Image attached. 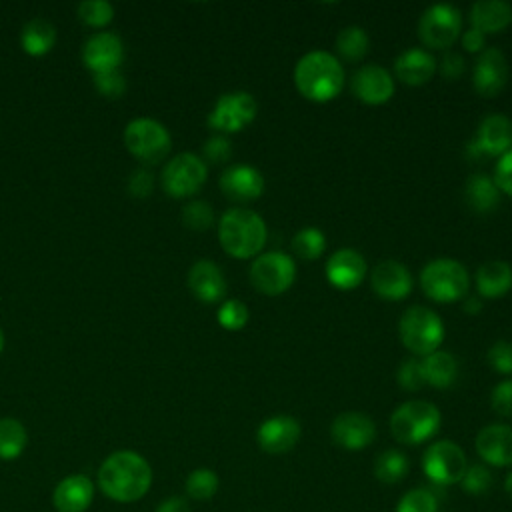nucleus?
<instances>
[{
    "instance_id": "obj_1",
    "label": "nucleus",
    "mask_w": 512,
    "mask_h": 512,
    "mask_svg": "<svg viewBox=\"0 0 512 512\" xmlns=\"http://www.w3.org/2000/svg\"><path fill=\"white\" fill-rule=\"evenodd\" d=\"M152 484V468L144 456L132 450L110 454L98 470L100 490L116 502L140 500Z\"/></svg>"
},
{
    "instance_id": "obj_2",
    "label": "nucleus",
    "mask_w": 512,
    "mask_h": 512,
    "mask_svg": "<svg viewBox=\"0 0 512 512\" xmlns=\"http://www.w3.org/2000/svg\"><path fill=\"white\" fill-rule=\"evenodd\" d=\"M294 86L310 102H330L344 88V68L334 54L310 50L294 66Z\"/></svg>"
},
{
    "instance_id": "obj_3",
    "label": "nucleus",
    "mask_w": 512,
    "mask_h": 512,
    "mask_svg": "<svg viewBox=\"0 0 512 512\" xmlns=\"http://www.w3.org/2000/svg\"><path fill=\"white\" fill-rule=\"evenodd\" d=\"M266 236L262 216L250 208H230L220 216L218 240L232 258L246 260L258 256L266 244Z\"/></svg>"
},
{
    "instance_id": "obj_4",
    "label": "nucleus",
    "mask_w": 512,
    "mask_h": 512,
    "mask_svg": "<svg viewBox=\"0 0 512 512\" xmlns=\"http://www.w3.org/2000/svg\"><path fill=\"white\" fill-rule=\"evenodd\" d=\"M442 424L440 410L426 400H408L390 416V432L394 440L406 446H418L436 436Z\"/></svg>"
},
{
    "instance_id": "obj_5",
    "label": "nucleus",
    "mask_w": 512,
    "mask_h": 512,
    "mask_svg": "<svg viewBox=\"0 0 512 512\" xmlns=\"http://www.w3.org/2000/svg\"><path fill=\"white\" fill-rule=\"evenodd\" d=\"M422 292L438 304H450L466 296L470 276L464 264L452 258L430 260L420 272Z\"/></svg>"
},
{
    "instance_id": "obj_6",
    "label": "nucleus",
    "mask_w": 512,
    "mask_h": 512,
    "mask_svg": "<svg viewBox=\"0 0 512 512\" xmlns=\"http://www.w3.org/2000/svg\"><path fill=\"white\" fill-rule=\"evenodd\" d=\"M398 334L408 352L424 358L440 350L444 340V322L426 306H410L400 316Z\"/></svg>"
},
{
    "instance_id": "obj_7",
    "label": "nucleus",
    "mask_w": 512,
    "mask_h": 512,
    "mask_svg": "<svg viewBox=\"0 0 512 512\" xmlns=\"http://www.w3.org/2000/svg\"><path fill=\"white\" fill-rule=\"evenodd\" d=\"M296 280V264L286 252L258 254L250 266V284L266 296L284 294Z\"/></svg>"
},
{
    "instance_id": "obj_8",
    "label": "nucleus",
    "mask_w": 512,
    "mask_h": 512,
    "mask_svg": "<svg viewBox=\"0 0 512 512\" xmlns=\"http://www.w3.org/2000/svg\"><path fill=\"white\" fill-rule=\"evenodd\" d=\"M462 32V14L452 4H432L418 20V38L426 48L446 50Z\"/></svg>"
},
{
    "instance_id": "obj_9",
    "label": "nucleus",
    "mask_w": 512,
    "mask_h": 512,
    "mask_svg": "<svg viewBox=\"0 0 512 512\" xmlns=\"http://www.w3.org/2000/svg\"><path fill=\"white\" fill-rule=\"evenodd\" d=\"M466 468V454L452 440H436L422 454V470L434 486L458 484Z\"/></svg>"
},
{
    "instance_id": "obj_10",
    "label": "nucleus",
    "mask_w": 512,
    "mask_h": 512,
    "mask_svg": "<svg viewBox=\"0 0 512 512\" xmlns=\"http://www.w3.org/2000/svg\"><path fill=\"white\" fill-rule=\"evenodd\" d=\"M126 148L146 164H156L170 152L172 140L164 124L152 118H136L124 130Z\"/></svg>"
},
{
    "instance_id": "obj_11",
    "label": "nucleus",
    "mask_w": 512,
    "mask_h": 512,
    "mask_svg": "<svg viewBox=\"0 0 512 512\" xmlns=\"http://www.w3.org/2000/svg\"><path fill=\"white\" fill-rule=\"evenodd\" d=\"M256 112L258 104L250 92H226L216 100L212 112L208 114V126L224 134H234L252 124Z\"/></svg>"
},
{
    "instance_id": "obj_12",
    "label": "nucleus",
    "mask_w": 512,
    "mask_h": 512,
    "mask_svg": "<svg viewBox=\"0 0 512 512\" xmlns=\"http://www.w3.org/2000/svg\"><path fill=\"white\" fill-rule=\"evenodd\" d=\"M206 162L192 154L182 152L174 156L162 170V186L172 198H186L196 194L206 182Z\"/></svg>"
},
{
    "instance_id": "obj_13",
    "label": "nucleus",
    "mask_w": 512,
    "mask_h": 512,
    "mask_svg": "<svg viewBox=\"0 0 512 512\" xmlns=\"http://www.w3.org/2000/svg\"><path fill=\"white\" fill-rule=\"evenodd\" d=\"M512 150V120L504 114L486 116L476 130V138L468 142L472 158L502 156Z\"/></svg>"
},
{
    "instance_id": "obj_14",
    "label": "nucleus",
    "mask_w": 512,
    "mask_h": 512,
    "mask_svg": "<svg viewBox=\"0 0 512 512\" xmlns=\"http://www.w3.org/2000/svg\"><path fill=\"white\" fill-rule=\"evenodd\" d=\"M330 438L336 446L344 450H364L376 438V424L364 412H342L330 424Z\"/></svg>"
},
{
    "instance_id": "obj_15",
    "label": "nucleus",
    "mask_w": 512,
    "mask_h": 512,
    "mask_svg": "<svg viewBox=\"0 0 512 512\" xmlns=\"http://www.w3.org/2000/svg\"><path fill=\"white\" fill-rule=\"evenodd\" d=\"M350 88L360 102L368 106H380L394 96L396 84L392 74L384 66L364 64L354 72L350 80Z\"/></svg>"
},
{
    "instance_id": "obj_16",
    "label": "nucleus",
    "mask_w": 512,
    "mask_h": 512,
    "mask_svg": "<svg viewBox=\"0 0 512 512\" xmlns=\"http://www.w3.org/2000/svg\"><path fill=\"white\" fill-rule=\"evenodd\" d=\"M302 436L300 422L288 414H276L260 422L256 430V442L262 452L278 456L290 452Z\"/></svg>"
},
{
    "instance_id": "obj_17",
    "label": "nucleus",
    "mask_w": 512,
    "mask_h": 512,
    "mask_svg": "<svg viewBox=\"0 0 512 512\" xmlns=\"http://www.w3.org/2000/svg\"><path fill=\"white\" fill-rule=\"evenodd\" d=\"M508 82V60L498 48H484L474 64L472 86L484 98L498 96Z\"/></svg>"
},
{
    "instance_id": "obj_18",
    "label": "nucleus",
    "mask_w": 512,
    "mask_h": 512,
    "mask_svg": "<svg viewBox=\"0 0 512 512\" xmlns=\"http://www.w3.org/2000/svg\"><path fill=\"white\" fill-rule=\"evenodd\" d=\"M480 460L494 468L512 466V426L510 424H488L478 430L474 440Z\"/></svg>"
},
{
    "instance_id": "obj_19",
    "label": "nucleus",
    "mask_w": 512,
    "mask_h": 512,
    "mask_svg": "<svg viewBox=\"0 0 512 512\" xmlns=\"http://www.w3.org/2000/svg\"><path fill=\"white\" fill-rule=\"evenodd\" d=\"M370 286L382 300H404L412 292L410 270L398 260H382L370 272Z\"/></svg>"
},
{
    "instance_id": "obj_20",
    "label": "nucleus",
    "mask_w": 512,
    "mask_h": 512,
    "mask_svg": "<svg viewBox=\"0 0 512 512\" xmlns=\"http://www.w3.org/2000/svg\"><path fill=\"white\" fill-rule=\"evenodd\" d=\"M368 272L364 256L354 248L336 250L326 262V280L338 290H354Z\"/></svg>"
},
{
    "instance_id": "obj_21",
    "label": "nucleus",
    "mask_w": 512,
    "mask_h": 512,
    "mask_svg": "<svg viewBox=\"0 0 512 512\" xmlns=\"http://www.w3.org/2000/svg\"><path fill=\"white\" fill-rule=\"evenodd\" d=\"M220 190L234 202H254L264 192V176L248 164H234L220 176Z\"/></svg>"
},
{
    "instance_id": "obj_22",
    "label": "nucleus",
    "mask_w": 512,
    "mask_h": 512,
    "mask_svg": "<svg viewBox=\"0 0 512 512\" xmlns=\"http://www.w3.org/2000/svg\"><path fill=\"white\" fill-rule=\"evenodd\" d=\"M122 58H124L122 40L112 32H98L90 36L82 48V60L94 74L118 70Z\"/></svg>"
},
{
    "instance_id": "obj_23",
    "label": "nucleus",
    "mask_w": 512,
    "mask_h": 512,
    "mask_svg": "<svg viewBox=\"0 0 512 512\" xmlns=\"http://www.w3.org/2000/svg\"><path fill=\"white\" fill-rule=\"evenodd\" d=\"M188 288L200 302L214 304L226 294V278L214 262L198 260L188 272Z\"/></svg>"
},
{
    "instance_id": "obj_24",
    "label": "nucleus",
    "mask_w": 512,
    "mask_h": 512,
    "mask_svg": "<svg viewBox=\"0 0 512 512\" xmlns=\"http://www.w3.org/2000/svg\"><path fill=\"white\" fill-rule=\"evenodd\" d=\"M94 498V484L84 474H72L54 488V508L58 512H84Z\"/></svg>"
},
{
    "instance_id": "obj_25",
    "label": "nucleus",
    "mask_w": 512,
    "mask_h": 512,
    "mask_svg": "<svg viewBox=\"0 0 512 512\" xmlns=\"http://www.w3.org/2000/svg\"><path fill=\"white\" fill-rule=\"evenodd\" d=\"M436 72V58L424 48H408L398 54L394 62V74L408 86L426 84Z\"/></svg>"
},
{
    "instance_id": "obj_26",
    "label": "nucleus",
    "mask_w": 512,
    "mask_h": 512,
    "mask_svg": "<svg viewBox=\"0 0 512 512\" xmlns=\"http://www.w3.org/2000/svg\"><path fill=\"white\" fill-rule=\"evenodd\" d=\"M512 22V6L500 0H482L474 2L470 8L472 28L486 34H498L506 30Z\"/></svg>"
},
{
    "instance_id": "obj_27",
    "label": "nucleus",
    "mask_w": 512,
    "mask_h": 512,
    "mask_svg": "<svg viewBox=\"0 0 512 512\" xmlns=\"http://www.w3.org/2000/svg\"><path fill=\"white\" fill-rule=\"evenodd\" d=\"M476 288L484 298H500L512 288V266L504 260H488L476 270Z\"/></svg>"
},
{
    "instance_id": "obj_28",
    "label": "nucleus",
    "mask_w": 512,
    "mask_h": 512,
    "mask_svg": "<svg viewBox=\"0 0 512 512\" xmlns=\"http://www.w3.org/2000/svg\"><path fill=\"white\" fill-rule=\"evenodd\" d=\"M464 196H466L468 206L480 214L492 212L500 202V190H498L494 178H490L488 174H472L466 180Z\"/></svg>"
},
{
    "instance_id": "obj_29",
    "label": "nucleus",
    "mask_w": 512,
    "mask_h": 512,
    "mask_svg": "<svg viewBox=\"0 0 512 512\" xmlns=\"http://www.w3.org/2000/svg\"><path fill=\"white\" fill-rule=\"evenodd\" d=\"M420 362H422L424 382L428 386L444 390V388L452 386V382L456 380L458 364H456V360H454V356L450 352L436 350V352L424 356Z\"/></svg>"
},
{
    "instance_id": "obj_30",
    "label": "nucleus",
    "mask_w": 512,
    "mask_h": 512,
    "mask_svg": "<svg viewBox=\"0 0 512 512\" xmlns=\"http://www.w3.org/2000/svg\"><path fill=\"white\" fill-rule=\"evenodd\" d=\"M20 42L26 54L44 56L56 42V28L44 18H34L22 28Z\"/></svg>"
},
{
    "instance_id": "obj_31",
    "label": "nucleus",
    "mask_w": 512,
    "mask_h": 512,
    "mask_svg": "<svg viewBox=\"0 0 512 512\" xmlns=\"http://www.w3.org/2000/svg\"><path fill=\"white\" fill-rule=\"evenodd\" d=\"M410 468V460L402 450L388 448L380 452L374 460V476L382 484H396L400 482Z\"/></svg>"
},
{
    "instance_id": "obj_32",
    "label": "nucleus",
    "mask_w": 512,
    "mask_h": 512,
    "mask_svg": "<svg viewBox=\"0 0 512 512\" xmlns=\"http://www.w3.org/2000/svg\"><path fill=\"white\" fill-rule=\"evenodd\" d=\"M370 48V38L360 26H346L336 36V52L346 62H360Z\"/></svg>"
},
{
    "instance_id": "obj_33",
    "label": "nucleus",
    "mask_w": 512,
    "mask_h": 512,
    "mask_svg": "<svg viewBox=\"0 0 512 512\" xmlns=\"http://www.w3.org/2000/svg\"><path fill=\"white\" fill-rule=\"evenodd\" d=\"M26 428L16 418H0V458L14 460L26 446Z\"/></svg>"
},
{
    "instance_id": "obj_34",
    "label": "nucleus",
    "mask_w": 512,
    "mask_h": 512,
    "mask_svg": "<svg viewBox=\"0 0 512 512\" xmlns=\"http://www.w3.org/2000/svg\"><path fill=\"white\" fill-rule=\"evenodd\" d=\"M326 250V236L314 226L298 230L292 238V252L302 260H316Z\"/></svg>"
},
{
    "instance_id": "obj_35",
    "label": "nucleus",
    "mask_w": 512,
    "mask_h": 512,
    "mask_svg": "<svg viewBox=\"0 0 512 512\" xmlns=\"http://www.w3.org/2000/svg\"><path fill=\"white\" fill-rule=\"evenodd\" d=\"M186 494L194 500H210L220 486L218 474L210 468H196L186 476Z\"/></svg>"
},
{
    "instance_id": "obj_36",
    "label": "nucleus",
    "mask_w": 512,
    "mask_h": 512,
    "mask_svg": "<svg viewBox=\"0 0 512 512\" xmlns=\"http://www.w3.org/2000/svg\"><path fill=\"white\" fill-rule=\"evenodd\" d=\"M396 512H438V498L430 488H412L402 494Z\"/></svg>"
},
{
    "instance_id": "obj_37",
    "label": "nucleus",
    "mask_w": 512,
    "mask_h": 512,
    "mask_svg": "<svg viewBox=\"0 0 512 512\" xmlns=\"http://www.w3.org/2000/svg\"><path fill=\"white\" fill-rule=\"evenodd\" d=\"M492 472L488 470V466L484 464H468L464 476L460 478V486L466 494L470 496H480V494H486L490 488H492Z\"/></svg>"
},
{
    "instance_id": "obj_38",
    "label": "nucleus",
    "mask_w": 512,
    "mask_h": 512,
    "mask_svg": "<svg viewBox=\"0 0 512 512\" xmlns=\"http://www.w3.org/2000/svg\"><path fill=\"white\" fill-rule=\"evenodd\" d=\"M218 324L224 328V330H242L246 324H248V318H250V312L246 308V304L242 300H226L224 304H220L218 308Z\"/></svg>"
},
{
    "instance_id": "obj_39",
    "label": "nucleus",
    "mask_w": 512,
    "mask_h": 512,
    "mask_svg": "<svg viewBox=\"0 0 512 512\" xmlns=\"http://www.w3.org/2000/svg\"><path fill=\"white\" fill-rule=\"evenodd\" d=\"M182 222L190 230H198V232L208 230L214 222L212 206L204 200H194V202L186 204L182 210Z\"/></svg>"
},
{
    "instance_id": "obj_40",
    "label": "nucleus",
    "mask_w": 512,
    "mask_h": 512,
    "mask_svg": "<svg viewBox=\"0 0 512 512\" xmlns=\"http://www.w3.org/2000/svg\"><path fill=\"white\" fill-rule=\"evenodd\" d=\"M78 16L90 26H106L114 18V6L106 0H86L78 4Z\"/></svg>"
},
{
    "instance_id": "obj_41",
    "label": "nucleus",
    "mask_w": 512,
    "mask_h": 512,
    "mask_svg": "<svg viewBox=\"0 0 512 512\" xmlns=\"http://www.w3.org/2000/svg\"><path fill=\"white\" fill-rule=\"evenodd\" d=\"M398 384L402 390L408 392H416L420 390L426 382H424V374H422V362L418 358H406L400 366H398Z\"/></svg>"
},
{
    "instance_id": "obj_42",
    "label": "nucleus",
    "mask_w": 512,
    "mask_h": 512,
    "mask_svg": "<svg viewBox=\"0 0 512 512\" xmlns=\"http://www.w3.org/2000/svg\"><path fill=\"white\" fill-rule=\"evenodd\" d=\"M488 364L498 372V374H508L512 376V342L498 340L496 344L490 346L488 350Z\"/></svg>"
},
{
    "instance_id": "obj_43",
    "label": "nucleus",
    "mask_w": 512,
    "mask_h": 512,
    "mask_svg": "<svg viewBox=\"0 0 512 512\" xmlns=\"http://www.w3.org/2000/svg\"><path fill=\"white\" fill-rule=\"evenodd\" d=\"M490 406L496 414H500L504 418H512V378L502 380L492 388Z\"/></svg>"
},
{
    "instance_id": "obj_44",
    "label": "nucleus",
    "mask_w": 512,
    "mask_h": 512,
    "mask_svg": "<svg viewBox=\"0 0 512 512\" xmlns=\"http://www.w3.org/2000/svg\"><path fill=\"white\" fill-rule=\"evenodd\" d=\"M94 86L110 98H118L126 90V80L120 74V70H108L94 74Z\"/></svg>"
},
{
    "instance_id": "obj_45",
    "label": "nucleus",
    "mask_w": 512,
    "mask_h": 512,
    "mask_svg": "<svg viewBox=\"0 0 512 512\" xmlns=\"http://www.w3.org/2000/svg\"><path fill=\"white\" fill-rule=\"evenodd\" d=\"M232 156V146L226 136H212L204 144V158L212 164H222Z\"/></svg>"
},
{
    "instance_id": "obj_46",
    "label": "nucleus",
    "mask_w": 512,
    "mask_h": 512,
    "mask_svg": "<svg viewBox=\"0 0 512 512\" xmlns=\"http://www.w3.org/2000/svg\"><path fill=\"white\" fill-rule=\"evenodd\" d=\"M494 182L500 192L512 198V150L498 158L494 166Z\"/></svg>"
},
{
    "instance_id": "obj_47",
    "label": "nucleus",
    "mask_w": 512,
    "mask_h": 512,
    "mask_svg": "<svg viewBox=\"0 0 512 512\" xmlns=\"http://www.w3.org/2000/svg\"><path fill=\"white\" fill-rule=\"evenodd\" d=\"M152 188H154V178L148 170H136L128 182V190L136 198L148 196L152 192Z\"/></svg>"
},
{
    "instance_id": "obj_48",
    "label": "nucleus",
    "mask_w": 512,
    "mask_h": 512,
    "mask_svg": "<svg viewBox=\"0 0 512 512\" xmlns=\"http://www.w3.org/2000/svg\"><path fill=\"white\" fill-rule=\"evenodd\" d=\"M440 72L446 80H456L464 74V60L458 52H446L440 60Z\"/></svg>"
},
{
    "instance_id": "obj_49",
    "label": "nucleus",
    "mask_w": 512,
    "mask_h": 512,
    "mask_svg": "<svg viewBox=\"0 0 512 512\" xmlns=\"http://www.w3.org/2000/svg\"><path fill=\"white\" fill-rule=\"evenodd\" d=\"M484 44H486V36L472 26L462 34V46L468 52H482Z\"/></svg>"
},
{
    "instance_id": "obj_50",
    "label": "nucleus",
    "mask_w": 512,
    "mask_h": 512,
    "mask_svg": "<svg viewBox=\"0 0 512 512\" xmlns=\"http://www.w3.org/2000/svg\"><path fill=\"white\" fill-rule=\"evenodd\" d=\"M156 512H192V510H190V504L186 502V498L170 496L164 502H160Z\"/></svg>"
},
{
    "instance_id": "obj_51",
    "label": "nucleus",
    "mask_w": 512,
    "mask_h": 512,
    "mask_svg": "<svg viewBox=\"0 0 512 512\" xmlns=\"http://www.w3.org/2000/svg\"><path fill=\"white\" fill-rule=\"evenodd\" d=\"M482 310V300L478 296H468L464 300V312L468 314H478Z\"/></svg>"
},
{
    "instance_id": "obj_52",
    "label": "nucleus",
    "mask_w": 512,
    "mask_h": 512,
    "mask_svg": "<svg viewBox=\"0 0 512 512\" xmlns=\"http://www.w3.org/2000/svg\"><path fill=\"white\" fill-rule=\"evenodd\" d=\"M504 492L508 494V498L512 500V470L506 474V478H504Z\"/></svg>"
},
{
    "instance_id": "obj_53",
    "label": "nucleus",
    "mask_w": 512,
    "mask_h": 512,
    "mask_svg": "<svg viewBox=\"0 0 512 512\" xmlns=\"http://www.w3.org/2000/svg\"><path fill=\"white\" fill-rule=\"evenodd\" d=\"M4 350V334H2V330H0V352Z\"/></svg>"
}]
</instances>
